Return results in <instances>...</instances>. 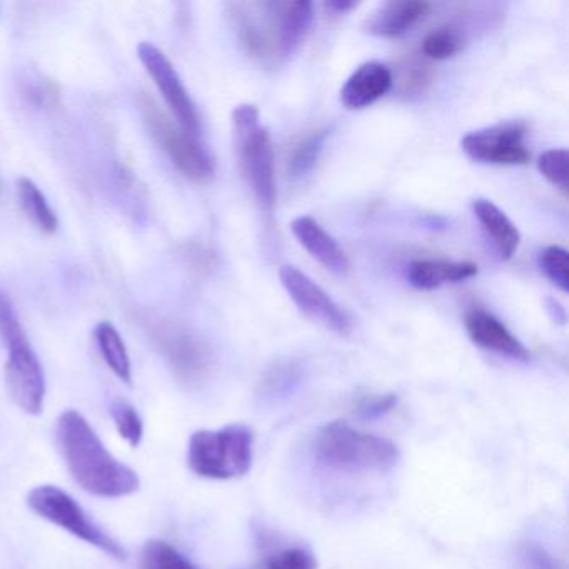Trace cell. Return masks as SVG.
Masks as SVG:
<instances>
[{"mask_svg":"<svg viewBox=\"0 0 569 569\" xmlns=\"http://www.w3.org/2000/svg\"><path fill=\"white\" fill-rule=\"evenodd\" d=\"M59 452L74 481L99 498H126L139 489L134 469L116 459L81 412H62L56 426Z\"/></svg>","mask_w":569,"mask_h":569,"instance_id":"cell-1","label":"cell"},{"mask_svg":"<svg viewBox=\"0 0 569 569\" xmlns=\"http://www.w3.org/2000/svg\"><path fill=\"white\" fill-rule=\"evenodd\" d=\"M312 451L321 465L351 475H385L395 469L401 458L395 442L342 421L322 426L316 432Z\"/></svg>","mask_w":569,"mask_h":569,"instance_id":"cell-2","label":"cell"},{"mask_svg":"<svg viewBox=\"0 0 569 569\" xmlns=\"http://www.w3.org/2000/svg\"><path fill=\"white\" fill-rule=\"evenodd\" d=\"M0 338L8 349L6 381L12 399L28 415H41L46 399L44 369L4 291H0Z\"/></svg>","mask_w":569,"mask_h":569,"instance_id":"cell-3","label":"cell"},{"mask_svg":"<svg viewBox=\"0 0 569 569\" xmlns=\"http://www.w3.org/2000/svg\"><path fill=\"white\" fill-rule=\"evenodd\" d=\"M232 139L246 184L262 211L271 214L278 201L274 149L268 129L259 121L254 104H239L232 111Z\"/></svg>","mask_w":569,"mask_h":569,"instance_id":"cell-4","label":"cell"},{"mask_svg":"<svg viewBox=\"0 0 569 569\" xmlns=\"http://www.w3.org/2000/svg\"><path fill=\"white\" fill-rule=\"evenodd\" d=\"M254 458V435L244 425L201 429L189 439L188 465L201 478L224 479L248 475Z\"/></svg>","mask_w":569,"mask_h":569,"instance_id":"cell-5","label":"cell"},{"mask_svg":"<svg viewBox=\"0 0 569 569\" xmlns=\"http://www.w3.org/2000/svg\"><path fill=\"white\" fill-rule=\"evenodd\" d=\"M141 111L152 138L159 142L172 164L182 176L198 184H209L216 176V159L201 139L186 132L161 111L158 102L149 94H142Z\"/></svg>","mask_w":569,"mask_h":569,"instance_id":"cell-6","label":"cell"},{"mask_svg":"<svg viewBox=\"0 0 569 569\" xmlns=\"http://www.w3.org/2000/svg\"><path fill=\"white\" fill-rule=\"evenodd\" d=\"M28 505L36 515L46 521L71 532L76 538L118 561H124L126 549L109 536L101 526L96 525L82 506L58 486L44 485L32 489L28 495Z\"/></svg>","mask_w":569,"mask_h":569,"instance_id":"cell-7","label":"cell"},{"mask_svg":"<svg viewBox=\"0 0 569 569\" xmlns=\"http://www.w3.org/2000/svg\"><path fill=\"white\" fill-rule=\"evenodd\" d=\"M149 335L181 385L198 388L208 381L212 355L196 332L179 322L156 319L149 322Z\"/></svg>","mask_w":569,"mask_h":569,"instance_id":"cell-8","label":"cell"},{"mask_svg":"<svg viewBox=\"0 0 569 569\" xmlns=\"http://www.w3.org/2000/svg\"><path fill=\"white\" fill-rule=\"evenodd\" d=\"M138 58L148 74L151 76L156 88L161 92L178 124L189 134L201 139L202 126L198 106L192 101L181 76L176 71L174 64L169 61L168 56L158 46L151 44V42H141L138 46Z\"/></svg>","mask_w":569,"mask_h":569,"instance_id":"cell-9","label":"cell"},{"mask_svg":"<svg viewBox=\"0 0 569 569\" xmlns=\"http://www.w3.org/2000/svg\"><path fill=\"white\" fill-rule=\"evenodd\" d=\"M528 128L522 122H501L468 132L461 148L472 161L496 166H526L531 159L526 146Z\"/></svg>","mask_w":569,"mask_h":569,"instance_id":"cell-10","label":"cell"},{"mask_svg":"<svg viewBox=\"0 0 569 569\" xmlns=\"http://www.w3.org/2000/svg\"><path fill=\"white\" fill-rule=\"evenodd\" d=\"M279 279H281V284L284 286L289 298L298 306L299 311L305 312L312 321L319 322L341 336L351 332L349 316L308 274L299 271L295 266H282Z\"/></svg>","mask_w":569,"mask_h":569,"instance_id":"cell-11","label":"cell"},{"mask_svg":"<svg viewBox=\"0 0 569 569\" xmlns=\"http://www.w3.org/2000/svg\"><path fill=\"white\" fill-rule=\"evenodd\" d=\"M279 62L288 61L305 42L315 21V6L308 0L268 2Z\"/></svg>","mask_w":569,"mask_h":569,"instance_id":"cell-12","label":"cell"},{"mask_svg":"<svg viewBox=\"0 0 569 569\" xmlns=\"http://www.w3.org/2000/svg\"><path fill=\"white\" fill-rule=\"evenodd\" d=\"M465 326L469 338L479 348L515 361L528 362L531 359L526 346L489 312L472 309L465 316Z\"/></svg>","mask_w":569,"mask_h":569,"instance_id":"cell-13","label":"cell"},{"mask_svg":"<svg viewBox=\"0 0 569 569\" xmlns=\"http://www.w3.org/2000/svg\"><path fill=\"white\" fill-rule=\"evenodd\" d=\"M429 11L431 4L426 0H389L366 19L362 28L375 38H401L421 22Z\"/></svg>","mask_w":569,"mask_h":569,"instance_id":"cell-14","label":"cell"},{"mask_svg":"<svg viewBox=\"0 0 569 569\" xmlns=\"http://www.w3.org/2000/svg\"><path fill=\"white\" fill-rule=\"evenodd\" d=\"M395 84L391 69L378 61L359 66L341 89V102L349 111H361L378 102Z\"/></svg>","mask_w":569,"mask_h":569,"instance_id":"cell-15","label":"cell"},{"mask_svg":"<svg viewBox=\"0 0 569 569\" xmlns=\"http://www.w3.org/2000/svg\"><path fill=\"white\" fill-rule=\"evenodd\" d=\"M291 231L299 244L328 271L338 276L348 274L351 264L345 249L318 221L309 216H299L292 221Z\"/></svg>","mask_w":569,"mask_h":569,"instance_id":"cell-16","label":"cell"},{"mask_svg":"<svg viewBox=\"0 0 569 569\" xmlns=\"http://www.w3.org/2000/svg\"><path fill=\"white\" fill-rule=\"evenodd\" d=\"M472 212L481 222L485 231L491 236L492 242L498 248L502 259H511L518 252L521 234L515 222L488 199L478 198L472 201Z\"/></svg>","mask_w":569,"mask_h":569,"instance_id":"cell-17","label":"cell"},{"mask_svg":"<svg viewBox=\"0 0 569 569\" xmlns=\"http://www.w3.org/2000/svg\"><path fill=\"white\" fill-rule=\"evenodd\" d=\"M476 274L478 266L475 262L415 261L408 268V281L422 291L466 281Z\"/></svg>","mask_w":569,"mask_h":569,"instance_id":"cell-18","label":"cell"},{"mask_svg":"<svg viewBox=\"0 0 569 569\" xmlns=\"http://www.w3.org/2000/svg\"><path fill=\"white\" fill-rule=\"evenodd\" d=\"M305 369L298 361L278 362L262 376L258 396L264 405H281L298 391Z\"/></svg>","mask_w":569,"mask_h":569,"instance_id":"cell-19","label":"cell"},{"mask_svg":"<svg viewBox=\"0 0 569 569\" xmlns=\"http://www.w3.org/2000/svg\"><path fill=\"white\" fill-rule=\"evenodd\" d=\"M96 342H98L99 351L104 358L106 365L112 372L118 376L126 385L132 382L131 359H129L128 349L118 329L111 322L102 321L94 329Z\"/></svg>","mask_w":569,"mask_h":569,"instance_id":"cell-20","label":"cell"},{"mask_svg":"<svg viewBox=\"0 0 569 569\" xmlns=\"http://www.w3.org/2000/svg\"><path fill=\"white\" fill-rule=\"evenodd\" d=\"M18 196L21 208L24 209L28 218L46 234H54L59 228L58 214L49 204L44 192L29 178H21L18 181Z\"/></svg>","mask_w":569,"mask_h":569,"instance_id":"cell-21","label":"cell"},{"mask_svg":"<svg viewBox=\"0 0 569 569\" xmlns=\"http://www.w3.org/2000/svg\"><path fill=\"white\" fill-rule=\"evenodd\" d=\"M141 569H199L174 546L152 539L142 548Z\"/></svg>","mask_w":569,"mask_h":569,"instance_id":"cell-22","label":"cell"},{"mask_svg":"<svg viewBox=\"0 0 569 569\" xmlns=\"http://www.w3.org/2000/svg\"><path fill=\"white\" fill-rule=\"evenodd\" d=\"M465 48L466 39L462 32L452 28V26H442V28L435 29L426 36L421 51L426 58L435 59V61H446V59L458 56Z\"/></svg>","mask_w":569,"mask_h":569,"instance_id":"cell-23","label":"cell"},{"mask_svg":"<svg viewBox=\"0 0 569 569\" xmlns=\"http://www.w3.org/2000/svg\"><path fill=\"white\" fill-rule=\"evenodd\" d=\"M328 131H315L301 139L295 151H292L291 162H289V171L295 178H302L312 171L322 149H325Z\"/></svg>","mask_w":569,"mask_h":569,"instance_id":"cell-24","label":"cell"},{"mask_svg":"<svg viewBox=\"0 0 569 569\" xmlns=\"http://www.w3.org/2000/svg\"><path fill=\"white\" fill-rule=\"evenodd\" d=\"M109 412H111L119 436L132 448H138L141 445L142 436H144V422L134 406L124 399H116Z\"/></svg>","mask_w":569,"mask_h":569,"instance_id":"cell-25","label":"cell"},{"mask_svg":"<svg viewBox=\"0 0 569 569\" xmlns=\"http://www.w3.org/2000/svg\"><path fill=\"white\" fill-rule=\"evenodd\" d=\"M569 154L566 149H549L538 158V169L546 181L551 182L562 194H568L569 188Z\"/></svg>","mask_w":569,"mask_h":569,"instance_id":"cell-26","label":"cell"},{"mask_svg":"<svg viewBox=\"0 0 569 569\" xmlns=\"http://www.w3.org/2000/svg\"><path fill=\"white\" fill-rule=\"evenodd\" d=\"M539 268L546 278L561 292L569 291L568 251L559 246H549L539 254Z\"/></svg>","mask_w":569,"mask_h":569,"instance_id":"cell-27","label":"cell"},{"mask_svg":"<svg viewBox=\"0 0 569 569\" xmlns=\"http://www.w3.org/2000/svg\"><path fill=\"white\" fill-rule=\"evenodd\" d=\"M318 561L311 551L305 548H286L272 552L261 565L252 569H316Z\"/></svg>","mask_w":569,"mask_h":569,"instance_id":"cell-28","label":"cell"},{"mask_svg":"<svg viewBox=\"0 0 569 569\" xmlns=\"http://www.w3.org/2000/svg\"><path fill=\"white\" fill-rule=\"evenodd\" d=\"M432 72L429 66L421 62H409L405 66L401 74V92L406 98H415L421 96L422 92L431 84Z\"/></svg>","mask_w":569,"mask_h":569,"instance_id":"cell-29","label":"cell"},{"mask_svg":"<svg viewBox=\"0 0 569 569\" xmlns=\"http://www.w3.org/2000/svg\"><path fill=\"white\" fill-rule=\"evenodd\" d=\"M396 406H398V396L392 392L391 395L369 396L359 402L358 415L368 421H376V419L389 415Z\"/></svg>","mask_w":569,"mask_h":569,"instance_id":"cell-30","label":"cell"},{"mask_svg":"<svg viewBox=\"0 0 569 569\" xmlns=\"http://www.w3.org/2000/svg\"><path fill=\"white\" fill-rule=\"evenodd\" d=\"M521 555L522 562L528 569H562L558 559L545 551L541 546H526Z\"/></svg>","mask_w":569,"mask_h":569,"instance_id":"cell-31","label":"cell"},{"mask_svg":"<svg viewBox=\"0 0 569 569\" xmlns=\"http://www.w3.org/2000/svg\"><path fill=\"white\" fill-rule=\"evenodd\" d=\"M546 309H548L551 318L555 319V322H559V325H566V311L565 308H561L559 302L552 301V299H546Z\"/></svg>","mask_w":569,"mask_h":569,"instance_id":"cell-32","label":"cell"},{"mask_svg":"<svg viewBox=\"0 0 569 569\" xmlns=\"http://www.w3.org/2000/svg\"><path fill=\"white\" fill-rule=\"evenodd\" d=\"M325 8L328 9L329 12H335V14H346V12L351 11V9L358 8V2H345V0H336V2H326Z\"/></svg>","mask_w":569,"mask_h":569,"instance_id":"cell-33","label":"cell"}]
</instances>
